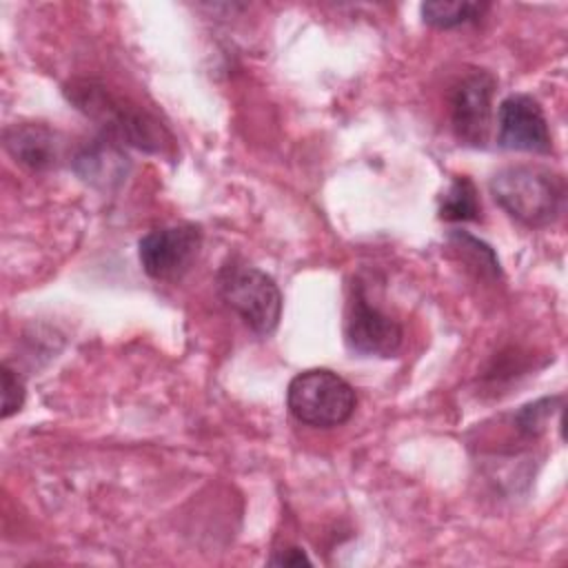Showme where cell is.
Instances as JSON below:
<instances>
[{
	"instance_id": "1",
	"label": "cell",
	"mask_w": 568,
	"mask_h": 568,
	"mask_svg": "<svg viewBox=\"0 0 568 568\" xmlns=\"http://www.w3.org/2000/svg\"><path fill=\"white\" fill-rule=\"evenodd\" d=\"M64 95L80 113L102 126L106 138L140 149L144 153L169 155L173 138L166 126L140 104L109 91L95 80H71Z\"/></svg>"
},
{
	"instance_id": "2",
	"label": "cell",
	"mask_w": 568,
	"mask_h": 568,
	"mask_svg": "<svg viewBox=\"0 0 568 568\" xmlns=\"http://www.w3.org/2000/svg\"><path fill=\"white\" fill-rule=\"evenodd\" d=\"M493 200L517 222L539 229L552 224L566 200L564 178L532 164H510L490 178Z\"/></svg>"
},
{
	"instance_id": "3",
	"label": "cell",
	"mask_w": 568,
	"mask_h": 568,
	"mask_svg": "<svg viewBox=\"0 0 568 568\" xmlns=\"http://www.w3.org/2000/svg\"><path fill=\"white\" fill-rule=\"evenodd\" d=\"M217 291L224 304L257 335H271L282 317V293L264 271L226 262L217 273Z\"/></svg>"
},
{
	"instance_id": "4",
	"label": "cell",
	"mask_w": 568,
	"mask_h": 568,
	"mask_svg": "<svg viewBox=\"0 0 568 568\" xmlns=\"http://www.w3.org/2000/svg\"><path fill=\"white\" fill-rule=\"evenodd\" d=\"M353 386L328 368H311L295 375L286 390L291 415L313 428H333L351 419L355 410Z\"/></svg>"
},
{
	"instance_id": "5",
	"label": "cell",
	"mask_w": 568,
	"mask_h": 568,
	"mask_svg": "<svg viewBox=\"0 0 568 568\" xmlns=\"http://www.w3.org/2000/svg\"><path fill=\"white\" fill-rule=\"evenodd\" d=\"M200 246L202 231L195 224L162 226L138 242V257L151 280L175 282L193 266Z\"/></svg>"
},
{
	"instance_id": "6",
	"label": "cell",
	"mask_w": 568,
	"mask_h": 568,
	"mask_svg": "<svg viewBox=\"0 0 568 568\" xmlns=\"http://www.w3.org/2000/svg\"><path fill=\"white\" fill-rule=\"evenodd\" d=\"M344 337L353 353L366 357H393L402 346L404 331L399 322L371 304L364 286L357 284L346 304Z\"/></svg>"
},
{
	"instance_id": "7",
	"label": "cell",
	"mask_w": 568,
	"mask_h": 568,
	"mask_svg": "<svg viewBox=\"0 0 568 568\" xmlns=\"http://www.w3.org/2000/svg\"><path fill=\"white\" fill-rule=\"evenodd\" d=\"M497 80L484 69L464 75L450 95V124L462 144L486 146Z\"/></svg>"
},
{
	"instance_id": "8",
	"label": "cell",
	"mask_w": 568,
	"mask_h": 568,
	"mask_svg": "<svg viewBox=\"0 0 568 568\" xmlns=\"http://www.w3.org/2000/svg\"><path fill=\"white\" fill-rule=\"evenodd\" d=\"M497 144L526 153H548L552 149L548 120L535 98L513 93L501 100L497 109Z\"/></svg>"
},
{
	"instance_id": "9",
	"label": "cell",
	"mask_w": 568,
	"mask_h": 568,
	"mask_svg": "<svg viewBox=\"0 0 568 568\" xmlns=\"http://www.w3.org/2000/svg\"><path fill=\"white\" fill-rule=\"evenodd\" d=\"M7 153L29 171H47L62 160V138L47 124H11L4 129Z\"/></svg>"
},
{
	"instance_id": "10",
	"label": "cell",
	"mask_w": 568,
	"mask_h": 568,
	"mask_svg": "<svg viewBox=\"0 0 568 568\" xmlns=\"http://www.w3.org/2000/svg\"><path fill=\"white\" fill-rule=\"evenodd\" d=\"M73 169L82 180L95 186H113L126 175L129 162L126 155L115 146V142H109L106 138L84 144L73 155Z\"/></svg>"
},
{
	"instance_id": "11",
	"label": "cell",
	"mask_w": 568,
	"mask_h": 568,
	"mask_svg": "<svg viewBox=\"0 0 568 568\" xmlns=\"http://www.w3.org/2000/svg\"><path fill=\"white\" fill-rule=\"evenodd\" d=\"M488 11L484 2H464V0H435L422 4V18L435 29H455L468 22L479 20Z\"/></svg>"
},
{
	"instance_id": "12",
	"label": "cell",
	"mask_w": 568,
	"mask_h": 568,
	"mask_svg": "<svg viewBox=\"0 0 568 568\" xmlns=\"http://www.w3.org/2000/svg\"><path fill=\"white\" fill-rule=\"evenodd\" d=\"M479 195L475 184L462 175L450 182L439 202V217L448 222H473L479 220Z\"/></svg>"
},
{
	"instance_id": "13",
	"label": "cell",
	"mask_w": 568,
	"mask_h": 568,
	"mask_svg": "<svg viewBox=\"0 0 568 568\" xmlns=\"http://www.w3.org/2000/svg\"><path fill=\"white\" fill-rule=\"evenodd\" d=\"M561 410V397H541L532 404H526L519 408V413L513 417L517 430L524 437H539L546 430V424L552 415H559Z\"/></svg>"
},
{
	"instance_id": "14",
	"label": "cell",
	"mask_w": 568,
	"mask_h": 568,
	"mask_svg": "<svg viewBox=\"0 0 568 568\" xmlns=\"http://www.w3.org/2000/svg\"><path fill=\"white\" fill-rule=\"evenodd\" d=\"M450 242L455 248H459L462 253H470V260H473V266L481 268L484 273H490V275H499V262L493 253V248L488 244H484L481 240L464 233V231H453L450 233Z\"/></svg>"
},
{
	"instance_id": "15",
	"label": "cell",
	"mask_w": 568,
	"mask_h": 568,
	"mask_svg": "<svg viewBox=\"0 0 568 568\" xmlns=\"http://www.w3.org/2000/svg\"><path fill=\"white\" fill-rule=\"evenodd\" d=\"M24 404V384L20 375L4 362L2 364V419L18 413Z\"/></svg>"
},
{
	"instance_id": "16",
	"label": "cell",
	"mask_w": 568,
	"mask_h": 568,
	"mask_svg": "<svg viewBox=\"0 0 568 568\" xmlns=\"http://www.w3.org/2000/svg\"><path fill=\"white\" fill-rule=\"evenodd\" d=\"M271 564L273 566H311V559L306 557V552L304 550H300V548H286V550H282L277 557H273L271 559Z\"/></svg>"
}]
</instances>
